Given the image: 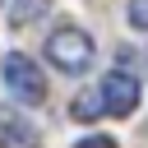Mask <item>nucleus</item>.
<instances>
[{"label":"nucleus","instance_id":"obj_1","mask_svg":"<svg viewBox=\"0 0 148 148\" xmlns=\"http://www.w3.org/2000/svg\"><path fill=\"white\" fill-rule=\"evenodd\" d=\"M46 60L65 74H83L92 65V37L79 32V28H60V32L46 37Z\"/></svg>","mask_w":148,"mask_h":148},{"label":"nucleus","instance_id":"obj_2","mask_svg":"<svg viewBox=\"0 0 148 148\" xmlns=\"http://www.w3.org/2000/svg\"><path fill=\"white\" fill-rule=\"evenodd\" d=\"M5 83H9V92L18 97V102H28V106H37L42 97H46V83H42V74H37V65L28 60V56H5Z\"/></svg>","mask_w":148,"mask_h":148},{"label":"nucleus","instance_id":"obj_3","mask_svg":"<svg viewBox=\"0 0 148 148\" xmlns=\"http://www.w3.org/2000/svg\"><path fill=\"white\" fill-rule=\"evenodd\" d=\"M97 97H102V111L111 116H130L139 106V79L125 74V69H111L102 83H97Z\"/></svg>","mask_w":148,"mask_h":148},{"label":"nucleus","instance_id":"obj_4","mask_svg":"<svg viewBox=\"0 0 148 148\" xmlns=\"http://www.w3.org/2000/svg\"><path fill=\"white\" fill-rule=\"evenodd\" d=\"M37 134L18 111H0V148H32Z\"/></svg>","mask_w":148,"mask_h":148},{"label":"nucleus","instance_id":"obj_5","mask_svg":"<svg viewBox=\"0 0 148 148\" xmlns=\"http://www.w3.org/2000/svg\"><path fill=\"white\" fill-rule=\"evenodd\" d=\"M69 116H79V120H97V116H106V111H102V97H97V92H79V97L69 102Z\"/></svg>","mask_w":148,"mask_h":148},{"label":"nucleus","instance_id":"obj_6","mask_svg":"<svg viewBox=\"0 0 148 148\" xmlns=\"http://www.w3.org/2000/svg\"><path fill=\"white\" fill-rule=\"evenodd\" d=\"M42 9H46L42 0H23V5H14V9H9V18H14V23H28V18H37Z\"/></svg>","mask_w":148,"mask_h":148},{"label":"nucleus","instance_id":"obj_7","mask_svg":"<svg viewBox=\"0 0 148 148\" xmlns=\"http://www.w3.org/2000/svg\"><path fill=\"white\" fill-rule=\"evenodd\" d=\"M130 23L139 32H148V0H130Z\"/></svg>","mask_w":148,"mask_h":148},{"label":"nucleus","instance_id":"obj_8","mask_svg":"<svg viewBox=\"0 0 148 148\" xmlns=\"http://www.w3.org/2000/svg\"><path fill=\"white\" fill-rule=\"evenodd\" d=\"M74 148H116V143L102 139V134H92V139H83V143H74Z\"/></svg>","mask_w":148,"mask_h":148},{"label":"nucleus","instance_id":"obj_9","mask_svg":"<svg viewBox=\"0 0 148 148\" xmlns=\"http://www.w3.org/2000/svg\"><path fill=\"white\" fill-rule=\"evenodd\" d=\"M0 5H5V0H0Z\"/></svg>","mask_w":148,"mask_h":148}]
</instances>
